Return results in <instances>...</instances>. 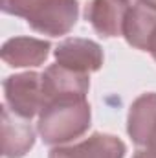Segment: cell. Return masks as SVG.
Listing matches in <instances>:
<instances>
[{
    "label": "cell",
    "instance_id": "1",
    "mask_svg": "<svg viewBox=\"0 0 156 158\" xmlns=\"http://www.w3.org/2000/svg\"><path fill=\"white\" fill-rule=\"evenodd\" d=\"M90 118L86 96H57L44 103L37 131L44 143L61 145L83 136L90 127Z\"/></svg>",
    "mask_w": 156,
    "mask_h": 158
},
{
    "label": "cell",
    "instance_id": "2",
    "mask_svg": "<svg viewBox=\"0 0 156 158\" xmlns=\"http://www.w3.org/2000/svg\"><path fill=\"white\" fill-rule=\"evenodd\" d=\"M4 98L6 105L20 118L31 119L40 114L44 107L42 74L24 72L4 79Z\"/></svg>",
    "mask_w": 156,
    "mask_h": 158
},
{
    "label": "cell",
    "instance_id": "3",
    "mask_svg": "<svg viewBox=\"0 0 156 158\" xmlns=\"http://www.w3.org/2000/svg\"><path fill=\"white\" fill-rule=\"evenodd\" d=\"M77 17V0H39L26 17V22L39 33L59 37L66 35L76 26Z\"/></svg>",
    "mask_w": 156,
    "mask_h": 158
},
{
    "label": "cell",
    "instance_id": "4",
    "mask_svg": "<svg viewBox=\"0 0 156 158\" xmlns=\"http://www.w3.org/2000/svg\"><path fill=\"white\" fill-rule=\"evenodd\" d=\"M55 61L61 66L81 74L97 72L103 66V50L90 39H66L55 48Z\"/></svg>",
    "mask_w": 156,
    "mask_h": 158
},
{
    "label": "cell",
    "instance_id": "5",
    "mask_svg": "<svg viewBox=\"0 0 156 158\" xmlns=\"http://www.w3.org/2000/svg\"><path fill=\"white\" fill-rule=\"evenodd\" d=\"M125 153L127 147L117 136L96 132L74 145L53 147L48 158H125Z\"/></svg>",
    "mask_w": 156,
    "mask_h": 158
},
{
    "label": "cell",
    "instance_id": "6",
    "mask_svg": "<svg viewBox=\"0 0 156 158\" xmlns=\"http://www.w3.org/2000/svg\"><path fill=\"white\" fill-rule=\"evenodd\" d=\"M127 132L140 147H156V94H142L130 105Z\"/></svg>",
    "mask_w": 156,
    "mask_h": 158
},
{
    "label": "cell",
    "instance_id": "7",
    "mask_svg": "<svg viewBox=\"0 0 156 158\" xmlns=\"http://www.w3.org/2000/svg\"><path fill=\"white\" fill-rule=\"evenodd\" d=\"M130 4L127 0H90L84 17L101 37L123 35V24Z\"/></svg>",
    "mask_w": 156,
    "mask_h": 158
},
{
    "label": "cell",
    "instance_id": "8",
    "mask_svg": "<svg viewBox=\"0 0 156 158\" xmlns=\"http://www.w3.org/2000/svg\"><path fill=\"white\" fill-rule=\"evenodd\" d=\"M35 143V131L28 119L17 116L7 105L2 107V156L22 158Z\"/></svg>",
    "mask_w": 156,
    "mask_h": 158
},
{
    "label": "cell",
    "instance_id": "9",
    "mask_svg": "<svg viewBox=\"0 0 156 158\" xmlns=\"http://www.w3.org/2000/svg\"><path fill=\"white\" fill-rule=\"evenodd\" d=\"M88 88V74H81L61 64H51L42 74L44 103L57 96H86Z\"/></svg>",
    "mask_w": 156,
    "mask_h": 158
},
{
    "label": "cell",
    "instance_id": "10",
    "mask_svg": "<svg viewBox=\"0 0 156 158\" xmlns=\"http://www.w3.org/2000/svg\"><path fill=\"white\" fill-rule=\"evenodd\" d=\"M50 42L35 37H13L2 46V61L13 68L40 66L50 53Z\"/></svg>",
    "mask_w": 156,
    "mask_h": 158
},
{
    "label": "cell",
    "instance_id": "11",
    "mask_svg": "<svg viewBox=\"0 0 156 158\" xmlns=\"http://www.w3.org/2000/svg\"><path fill=\"white\" fill-rule=\"evenodd\" d=\"M156 30V9L134 4L129 7L125 24H123V37L127 42L138 50H149V42Z\"/></svg>",
    "mask_w": 156,
    "mask_h": 158
},
{
    "label": "cell",
    "instance_id": "12",
    "mask_svg": "<svg viewBox=\"0 0 156 158\" xmlns=\"http://www.w3.org/2000/svg\"><path fill=\"white\" fill-rule=\"evenodd\" d=\"M39 0H2V11L13 17L26 19Z\"/></svg>",
    "mask_w": 156,
    "mask_h": 158
},
{
    "label": "cell",
    "instance_id": "13",
    "mask_svg": "<svg viewBox=\"0 0 156 158\" xmlns=\"http://www.w3.org/2000/svg\"><path fill=\"white\" fill-rule=\"evenodd\" d=\"M134 158H156V147H143L134 155Z\"/></svg>",
    "mask_w": 156,
    "mask_h": 158
},
{
    "label": "cell",
    "instance_id": "14",
    "mask_svg": "<svg viewBox=\"0 0 156 158\" xmlns=\"http://www.w3.org/2000/svg\"><path fill=\"white\" fill-rule=\"evenodd\" d=\"M130 6H134V4H143V6H149V7H153L156 9V0H127Z\"/></svg>",
    "mask_w": 156,
    "mask_h": 158
},
{
    "label": "cell",
    "instance_id": "15",
    "mask_svg": "<svg viewBox=\"0 0 156 158\" xmlns=\"http://www.w3.org/2000/svg\"><path fill=\"white\" fill-rule=\"evenodd\" d=\"M151 55H153V59L156 61V30L154 33H153V39H151V42H149V50H147Z\"/></svg>",
    "mask_w": 156,
    "mask_h": 158
}]
</instances>
